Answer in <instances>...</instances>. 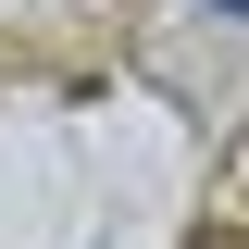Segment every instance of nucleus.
<instances>
[{
	"label": "nucleus",
	"instance_id": "nucleus-1",
	"mask_svg": "<svg viewBox=\"0 0 249 249\" xmlns=\"http://www.w3.org/2000/svg\"><path fill=\"white\" fill-rule=\"evenodd\" d=\"M212 13H249V0H212Z\"/></svg>",
	"mask_w": 249,
	"mask_h": 249
}]
</instances>
